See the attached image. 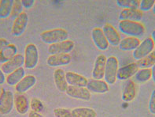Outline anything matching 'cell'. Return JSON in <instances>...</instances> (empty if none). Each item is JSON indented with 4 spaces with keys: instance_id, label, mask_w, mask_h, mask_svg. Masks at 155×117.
<instances>
[{
    "instance_id": "7bdbcfd3",
    "label": "cell",
    "mask_w": 155,
    "mask_h": 117,
    "mask_svg": "<svg viewBox=\"0 0 155 117\" xmlns=\"http://www.w3.org/2000/svg\"><path fill=\"white\" fill-rule=\"evenodd\" d=\"M0 63H1V60H0Z\"/></svg>"
},
{
    "instance_id": "ffe728a7",
    "label": "cell",
    "mask_w": 155,
    "mask_h": 117,
    "mask_svg": "<svg viewBox=\"0 0 155 117\" xmlns=\"http://www.w3.org/2000/svg\"><path fill=\"white\" fill-rule=\"evenodd\" d=\"M143 16V12L140 9H122L119 14L120 21H133L140 22Z\"/></svg>"
},
{
    "instance_id": "836d02e7",
    "label": "cell",
    "mask_w": 155,
    "mask_h": 117,
    "mask_svg": "<svg viewBox=\"0 0 155 117\" xmlns=\"http://www.w3.org/2000/svg\"><path fill=\"white\" fill-rule=\"evenodd\" d=\"M154 3V0H142V1H140V8L139 9L141 10L142 12L149 11V10L153 9Z\"/></svg>"
},
{
    "instance_id": "8d00e7d4",
    "label": "cell",
    "mask_w": 155,
    "mask_h": 117,
    "mask_svg": "<svg viewBox=\"0 0 155 117\" xmlns=\"http://www.w3.org/2000/svg\"><path fill=\"white\" fill-rule=\"evenodd\" d=\"M10 44V42L5 38H0V52H2L5 48Z\"/></svg>"
},
{
    "instance_id": "52a82bcc",
    "label": "cell",
    "mask_w": 155,
    "mask_h": 117,
    "mask_svg": "<svg viewBox=\"0 0 155 117\" xmlns=\"http://www.w3.org/2000/svg\"><path fill=\"white\" fill-rule=\"evenodd\" d=\"M65 93L69 97L85 101H90L91 97V93L87 89V87H77V86L68 85L65 90Z\"/></svg>"
},
{
    "instance_id": "5bb4252c",
    "label": "cell",
    "mask_w": 155,
    "mask_h": 117,
    "mask_svg": "<svg viewBox=\"0 0 155 117\" xmlns=\"http://www.w3.org/2000/svg\"><path fill=\"white\" fill-rule=\"evenodd\" d=\"M140 69L137 63H132L128 65L123 66L121 67H119L117 75V79L119 81H127L130 79L131 77H134L138 70Z\"/></svg>"
},
{
    "instance_id": "60d3db41",
    "label": "cell",
    "mask_w": 155,
    "mask_h": 117,
    "mask_svg": "<svg viewBox=\"0 0 155 117\" xmlns=\"http://www.w3.org/2000/svg\"><path fill=\"white\" fill-rule=\"evenodd\" d=\"M151 38H152V40H153V44H154V49H155V29L153 30V32H152L151 33Z\"/></svg>"
},
{
    "instance_id": "d590c367",
    "label": "cell",
    "mask_w": 155,
    "mask_h": 117,
    "mask_svg": "<svg viewBox=\"0 0 155 117\" xmlns=\"http://www.w3.org/2000/svg\"><path fill=\"white\" fill-rule=\"evenodd\" d=\"M22 6L24 8L30 9L35 4V1L34 0H21Z\"/></svg>"
},
{
    "instance_id": "277c9868",
    "label": "cell",
    "mask_w": 155,
    "mask_h": 117,
    "mask_svg": "<svg viewBox=\"0 0 155 117\" xmlns=\"http://www.w3.org/2000/svg\"><path fill=\"white\" fill-rule=\"evenodd\" d=\"M25 68L32 70L38 65L39 60V50L37 46L34 44H28L25 49Z\"/></svg>"
},
{
    "instance_id": "7402d4cb",
    "label": "cell",
    "mask_w": 155,
    "mask_h": 117,
    "mask_svg": "<svg viewBox=\"0 0 155 117\" xmlns=\"http://www.w3.org/2000/svg\"><path fill=\"white\" fill-rule=\"evenodd\" d=\"M54 81L55 86L58 91L61 93H65L68 83H67L66 77H65V72L64 70L61 68H57L54 71Z\"/></svg>"
},
{
    "instance_id": "d4e9b609",
    "label": "cell",
    "mask_w": 155,
    "mask_h": 117,
    "mask_svg": "<svg viewBox=\"0 0 155 117\" xmlns=\"http://www.w3.org/2000/svg\"><path fill=\"white\" fill-rule=\"evenodd\" d=\"M151 78V68H140L134 75V81L140 84L147 82Z\"/></svg>"
},
{
    "instance_id": "30bf717a",
    "label": "cell",
    "mask_w": 155,
    "mask_h": 117,
    "mask_svg": "<svg viewBox=\"0 0 155 117\" xmlns=\"http://www.w3.org/2000/svg\"><path fill=\"white\" fill-rule=\"evenodd\" d=\"M28 23V16L27 13L22 12L18 18L14 19V24L12 26V34L15 36H21L25 32Z\"/></svg>"
},
{
    "instance_id": "83f0119b",
    "label": "cell",
    "mask_w": 155,
    "mask_h": 117,
    "mask_svg": "<svg viewBox=\"0 0 155 117\" xmlns=\"http://www.w3.org/2000/svg\"><path fill=\"white\" fill-rule=\"evenodd\" d=\"M14 0H0V18L5 19L10 16Z\"/></svg>"
},
{
    "instance_id": "8992f818",
    "label": "cell",
    "mask_w": 155,
    "mask_h": 117,
    "mask_svg": "<svg viewBox=\"0 0 155 117\" xmlns=\"http://www.w3.org/2000/svg\"><path fill=\"white\" fill-rule=\"evenodd\" d=\"M14 93L10 90H4L0 95V114L8 115L14 108Z\"/></svg>"
},
{
    "instance_id": "d6986e66",
    "label": "cell",
    "mask_w": 155,
    "mask_h": 117,
    "mask_svg": "<svg viewBox=\"0 0 155 117\" xmlns=\"http://www.w3.org/2000/svg\"><path fill=\"white\" fill-rule=\"evenodd\" d=\"M37 82V79L35 76L31 74H27L24 77L23 79L15 85V91L20 94L28 92L31 88L34 87V85Z\"/></svg>"
},
{
    "instance_id": "f35d334b",
    "label": "cell",
    "mask_w": 155,
    "mask_h": 117,
    "mask_svg": "<svg viewBox=\"0 0 155 117\" xmlns=\"http://www.w3.org/2000/svg\"><path fill=\"white\" fill-rule=\"evenodd\" d=\"M28 117H44L41 113L35 112H28Z\"/></svg>"
},
{
    "instance_id": "5b68a950",
    "label": "cell",
    "mask_w": 155,
    "mask_h": 117,
    "mask_svg": "<svg viewBox=\"0 0 155 117\" xmlns=\"http://www.w3.org/2000/svg\"><path fill=\"white\" fill-rule=\"evenodd\" d=\"M154 50V44L152 40L151 36L145 38L143 40L140 42V45L138 46L136 50H134L132 56L136 61L142 60L147 56Z\"/></svg>"
},
{
    "instance_id": "cb8c5ba5",
    "label": "cell",
    "mask_w": 155,
    "mask_h": 117,
    "mask_svg": "<svg viewBox=\"0 0 155 117\" xmlns=\"http://www.w3.org/2000/svg\"><path fill=\"white\" fill-rule=\"evenodd\" d=\"M25 76V70L24 67H20L6 76V82L10 86H15L23 79Z\"/></svg>"
},
{
    "instance_id": "e0dca14e",
    "label": "cell",
    "mask_w": 155,
    "mask_h": 117,
    "mask_svg": "<svg viewBox=\"0 0 155 117\" xmlns=\"http://www.w3.org/2000/svg\"><path fill=\"white\" fill-rule=\"evenodd\" d=\"M87 89L91 93H98V94H104L110 91V85L103 80L88 79Z\"/></svg>"
},
{
    "instance_id": "f546056e",
    "label": "cell",
    "mask_w": 155,
    "mask_h": 117,
    "mask_svg": "<svg viewBox=\"0 0 155 117\" xmlns=\"http://www.w3.org/2000/svg\"><path fill=\"white\" fill-rule=\"evenodd\" d=\"M116 2L123 9H139L140 5V0H117Z\"/></svg>"
},
{
    "instance_id": "d6a6232c",
    "label": "cell",
    "mask_w": 155,
    "mask_h": 117,
    "mask_svg": "<svg viewBox=\"0 0 155 117\" xmlns=\"http://www.w3.org/2000/svg\"><path fill=\"white\" fill-rule=\"evenodd\" d=\"M54 115L55 117H73L72 110L65 108H56L54 109Z\"/></svg>"
},
{
    "instance_id": "ab89813d",
    "label": "cell",
    "mask_w": 155,
    "mask_h": 117,
    "mask_svg": "<svg viewBox=\"0 0 155 117\" xmlns=\"http://www.w3.org/2000/svg\"><path fill=\"white\" fill-rule=\"evenodd\" d=\"M151 72H152V79H153V82L155 83V65H153L151 67Z\"/></svg>"
},
{
    "instance_id": "7c38bea8",
    "label": "cell",
    "mask_w": 155,
    "mask_h": 117,
    "mask_svg": "<svg viewBox=\"0 0 155 117\" xmlns=\"http://www.w3.org/2000/svg\"><path fill=\"white\" fill-rule=\"evenodd\" d=\"M107 58L104 55H99L95 59L94 64V67L91 73V77L93 79L103 80L106 69V64Z\"/></svg>"
},
{
    "instance_id": "ac0fdd59",
    "label": "cell",
    "mask_w": 155,
    "mask_h": 117,
    "mask_svg": "<svg viewBox=\"0 0 155 117\" xmlns=\"http://www.w3.org/2000/svg\"><path fill=\"white\" fill-rule=\"evenodd\" d=\"M65 77H66L67 83L72 86H77V87H87L88 79L82 74L73 71L65 72Z\"/></svg>"
},
{
    "instance_id": "484cf974",
    "label": "cell",
    "mask_w": 155,
    "mask_h": 117,
    "mask_svg": "<svg viewBox=\"0 0 155 117\" xmlns=\"http://www.w3.org/2000/svg\"><path fill=\"white\" fill-rule=\"evenodd\" d=\"M73 117H97L96 111L87 107L75 108L72 110Z\"/></svg>"
},
{
    "instance_id": "3957f363",
    "label": "cell",
    "mask_w": 155,
    "mask_h": 117,
    "mask_svg": "<svg viewBox=\"0 0 155 117\" xmlns=\"http://www.w3.org/2000/svg\"><path fill=\"white\" fill-rule=\"evenodd\" d=\"M119 69V62L115 56H110L107 58L105 69L104 81L109 85H114L117 81V75Z\"/></svg>"
},
{
    "instance_id": "f1b7e54d",
    "label": "cell",
    "mask_w": 155,
    "mask_h": 117,
    "mask_svg": "<svg viewBox=\"0 0 155 117\" xmlns=\"http://www.w3.org/2000/svg\"><path fill=\"white\" fill-rule=\"evenodd\" d=\"M136 63L140 69V68H151L153 65H155V50H153L147 56L139 60Z\"/></svg>"
},
{
    "instance_id": "6da1fadb",
    "label": "cell",
    "mask_w": 155,
    "mask_h": 117,
    "mask_svg": "<svg viewBox=\"0 0 155 117\" xmlns=\"http://www.w3.org/2000/svg\"><path fill=\"white\" fill-rule=\"evenodd\" d=\"M118 29L122 33L132 37L143 36L146 32L145 26L142 22L133 21H120Z\"/></svg>"
},
{
    "instance_id": "4316f807",
    "label": "cell",
    "mask_w": 155,
    "mask_h": 117,
    "mask_svg": "<svg viewBox=\"0 0 155 117\" xmlns=\"http://www.w3.org/2000/svg\"><path fill=\"white\" fill-rule=\"evenodd\" d=\"M18 54V48L13 44H10L2 52H0V60L1 63L5 64L8 60H11Z\"/></svg>"
},
{
    "instance_id": "8fae6325",
    "label": "cell",
    "mask_w": 155,
    "mask_h": 117,
    "mask_svg": "<svg viewBox=\"0 0 155 117\" xmlns=\"http://www.w3.org/2000/svg\"><path fill=\"white\" fill-rule=\"evenodd\" d=\"M25 64V58L21 54H17L11 60H8L5 64H2V71L5 74H9L13 71H16Z\"/></svg>"
},
{
    "instance_id": "603a6c76",
    "label": "cell",
    "mask_w": 155,
    "mask_h": 117,
    "mask_svg": "<svg viewBox=\"0 0 155 117\" xmlns=\"http://www.w3.org/2000/svg\"><path fill=\"white\" fill-rule=\"evenodd\" d=\"M140 40L138 37H132L128 36L124 39H121L120 44L118 45V48L120 51L123 52H128V51H134L140 45Z\"/></svg>"
},
{
    "instance_id": "e575fe53",
    "label": "cell",
    "mask_w": 155,
    "mask_h": 117,
    "mask_svg": "<svg viewBox=\"0 0 155 117\" xmlns=\"http://www.w3.org/2000/svg\"><path fill=\"white\" fill-rule=\"evenodd\" d=\"M148 108H149L150 112L153 115H155V89H153L152 91L150 97Z\"/></svg>"
},
{
    "instance_id": "7a4b0ae2",
    "label": "cell",
    "mask_w": 155,
    "mask_h": 117,
    "mask_svg": "<svg viewBox=\"0 0 155 117\" xmlns=\"http://www.w3.org/2000/svg\"><path fill=\"white\" fill-rule=\"evenodd\" d=\"M69 38V33L65 29L58 28L44 31L40 33V40L46 44H57L65 41Z\"/></svg>"
},
{
    "instance_id": "44dd1931",
    "label": "cell",
    "mask_w": 155,
    "mask_h": 117,
    "mask_svg": "<svg viewBox=\"0 0 155 117\" xmlns=\"http://www.w3.org/2000/svg\"><path fill=\"white\" fill-rule=\"evenodd\" d=\"M14 107L21 115H25L30 108V101L24 94L18 93L14 97Z\"/></svg>"
},
{
    "instance_id": "4fadbf2b",
    "label": "cell",
    "mask_w": 155,
    "mask_h": 117,
    "mask_svg": "<svg viewBox=\"0 0 155 117\" xmlns=\"http://www.w3.org/2000/svg\"><path fill=\"white\" fill-rule=\"evenodd\" d=\"M72 61V56L69 54H55L48 56L47 64L51 67H59L69 65Z\"/></svg>"
},
{
    "instance_id": "9c48e42d",
    "label": "cell",
    "mask_w": 155,
    "mask_h": 117,
    "mask_svg": "<svg viewBox=\"0 0 155 117\" xmlns=\"http://www.w3.org/2000/svg\"><path fill=\"white\" fill-rule=\"evenodd\" d=\"M75 43L73 40H66L65 41L59 42L57 44H51L48 47V52L50 55L55 54H69L74 49Z\"/></svg>"
},
{
    "instance_id": "b9f144b4",
    "label": "cell",
    "mask_w": 155,
    "mask_h": 117,
    "mask_svg": "<svg viewBox=\"0 0 155 117\" xmlns=\"http://www.w3.org/2000/svg\"><path fill=\"white\" fill-rule=\"evenodd\" d=\"M152 10H153V14H155V3H154V5H153V9H152Z\"/></svg>"
},
{
    "instance_id": "1f68e13d",
    "label": "cell",
    "mask_w": 155,
    "mask_h": 117,
    "mask_svg": "<svg viewBox=\"0 0 155 117\" xmlns=\"http://www.w3.org/2000/svg\"><path fill=\"white\" fill-rule=\"evenodd\" d=\"M23 6H22L21 1V0H15L14 1V4H13V7H12V11L10 17L12 18H18L20 14L23 12Z\"/></svg>"
},
{
    "instance_id": "9a60e30c",
    "label": "cell",
    "mask_w": 155,
    "mask_h": 117,
    "mask_svg": "<svg viewBox=\"0 0 155 117\" xmlns=\"http://www.w3.org/2000/svg\"><path fill=\"white\" fill-rule=\"evenodd\" d=\"M137 95V86L133 80L128 79L125 81L122 91L121 98L124 102H132L135 100Z\"/></svg>"
},
{
    "instance_id": "4dcf8cb0",
    "label": "cell",
    "mask_w": 155,
    "mask_h": 117,
    "mask_svg": "<svg viewBox=\"0 0 155 117\" xmlns=\"http://www.w3.org/2000/svg\"><path fill=\"white\" fill-rule=\"evenodd\" d=\"M44 104L41 101L36 97H33L30 100V108L31 111L35 112L41 113L44 110Z\"/></svg>"
},
{
    "instance_id": "2e32d148",
    "label": "cell",
    "mask_w": 155,
    "mask_h": 117,
    "mask_svg": "<svg viewBox=\"0 0 155 117\" xmlns=\"http://www.w3.org/2000/svg\"><path fill=\"white\" fill-rule=\"evenodd\" d=\"M102 31L104 33L105 36L106 37L110 45L114 46V47L119 45L120 40H121V37H120V35L119 34L117 30L114 28L112 25L110 23L105 24L102 28Z\"/></svg>"
},
{
    "instance_id": "74e56055",
    "label": "cell",
    "mask_w": 155,
    "mask_h": 117,
    "mask_svg": "<svg viewBox=\"0 0 155 117\" xmlns=\"http://www.w3.org/2000/svg\"><path fill=\"white\" fill-rule=\"evenodd\" d=\"M5 82H6V76H5V74L3 73L2 69L0 68V85H2Z\"/></svg>"
},
{
    "instance_id": "ba28073f",
    "label": "cell",
    "mask_w": 155,
    "mask_h": 117,
    "mask_svg": "<svg viewBox=\"0 0 155 117\" xmlns=\"http://www.w3.org/2000/svg\"><path fill=\"white\" fill-rule=\"evenodd\" d=\"M91 39L94 46L100 51H106L108 49L110 44L105 36L102 29L95 27L91 30Z\"/></svg>"
}]
</instances>
